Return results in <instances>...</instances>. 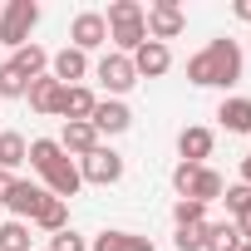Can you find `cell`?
<instances>
[{"instance_id":"obj_1","label":"cell","mask_w":251,"mask_h":251,"mask_svg":"<svg viewBox=\"0 0 251 251\" xmlns=\"http://www.w3.org/2000/svg\"><path fill=\"white\" fill-rule=\"evenodd\" d=\"M241 69H246V59H241V45L236 40H212L202 54H192L187 59V79L197 84V89H231L236 79H241Z\"/></svg>"},{"instance_id":"obj_18","label":"cell","mask_w":251,"mask_h":251,"mask_svg":"<svg viewBox=\"0 0 251 251\" xmlns=\"http://www.w3.org/2000/svg\"><path fill=\"white\" fill-rule=\"evenodd\" d=\"M45 64H50V54H45L40 45H20V50L10 54V69H15L25 84H30V79H40V74H45Z\"/></svg>"},{"instance_id":"obj_23","label":"cell","mask_w":251,"mask_h":251,"mask_svg":"<svg viewBox=\"0 0 251 251\" xmlns=\"http://www.w3.org/2000/svg\"><path fill=\"white\" fill-rule=\"evenodd\" d=\"M35 226H45V231H64V226H69V202L50 197V202L35 212Z\"/></svg>"},{"instance_id":"obj_11","label":"cell","mask_w":251,"mask_h":251,"mask_svg":"<svg viewBox=\"0 0 251 251\" xmlns=\"http://www.w3.org/2000/svg\"><path fill=\"white\" fill-rule=\"evenodd\" d=\"M45 202H50V192H45L40 182H20V177H15V187H10V197H5V207L15 212V222H25V217L35 222V212H40Z\"/></svg>"},{"instance_id":"obj_3","label":"cell","mask_w":251,"mask_h":251,"mask_svg":"<svg viewBox=\"0 0 251 251\" xmlns=\"http://www.w3.org/2000/svg\"><path fill=\"white\" fill-rule=\"evenodd\" d=\"M40 25V5L35 0H10L5 15H0V45H30V30Z\"/></svg>"},{"instance_id":"obj_22","label":"cell","mask_w":251,"mask_h":251,"mask_svg":"<svg viewBox=\"0 0 251 251\" xmlns=\"http://www.w3.org/2000/svg\"><path fill=\"white\" fill-rule=\"evenodd\" d=\"M202 251H241V231H236V222H217V226H207V246Z\"/></svg>"},{"instance_id":"obj_26","label":"cell","mask_w":251,"mask_h":251,"mask_svg":"<svg viewBox=\"0 0 251 251\" xmlns=\"http://www.w3.org/2000/svg\"><path fill=\"white\" fill-rule=\"evenodd\" d=\"M173 222H177V226H197V222H207V207L192 202V197H182V202L173 207Z\"/></svg>"},{"instance_id":"obj_2","label":"cell","mask_w":251,"mask_h":251,"mask_svg":"<svg viewBox=\"0 0 251 251\" xmlns=\"http://www.w3.org/2000/svg\"><path fill=\"white\" fill-rule=\"evenodd\" d=\"M103 25H108V40L118 45V54H133L148 40V25H143V5H138V0H113L108 15H103Z\"/></svg>"},{"instance_id":"obj_21","label":"cell","mask_w":251,"mask_h":251,"mask_svg":"<svg viewBox=\"0 0 251 251\" xmlns=\"http://www.w3.org/2000/svg\"><path fill=\"white\" fill-rule=\"evenodd\" d=\"M25 153H30L25 133H15V128H5V133H0V168H5V173H15V168L25 163Z\"/></svg>"},{"instance_id":"obj_13","label":"cell","mask_w":251,"mask_h":251,"mask_svg":"<svg viewBox=\"0 0 251 251\" xmlns=\"http://www.w3.org/2000/svg\"><path fill=\"white\" fill-rule=\"evenodd\" d=\"M212 128H182V138H177V153H182V163H197V168H207V158H212Z\"/></svg>"},{"instance_id":"obj_32","label":"cell","mask_w":251,"mask_h":251,"mask_svg":"<svg viewBox=\"0 0 251 251\" xmlns=\"http://www.w3.org/2000/svg\"><path fill=\"white\" fill-rule=\"evenodd\" d=\"M236 231H241V241H251V212H241V217H236Z\"/></svg>"},{"instance_id":"obj_14","label":"cell","mask_w":251,"mask_h":251,"mask_svg":"<svg viewBox=\"0 0 251 251\" xmlns=\"http://www.w3.org/2000/svg\"><path fill=\"white\" fill-rule=\"evenodd\" d=\"M50 69H54V79L69 89V84H79V79L89 74V54H84V50H74V45H64V50L50 59Z\"/></svg>"},{"instance_id":"obj_9","label":"cell","mask_w":251,"mask_h":251,"mask_svg":"<svg viewBox=\"0 0 251 251\" xmlns=\"http://www.w3.org/2000/svg\"><path fill=\"white\" fill-rule=\"evenodd\" d=\"M69 40H74V50H99L103 40H108V25H103V15L99 10H79L74 15V25H69Z\"/></svg>"},{"instance_id":"obj_10","label":"cell","mask_w":251,"mask_h":251,"mask_svg":"<svg viewBox=\"0 0 251 251\" xmlns=\"http://www.w3.org/2000/svg\"><path fill=\"white\" fill-rule=\"evenodd\" d=\"M89 123H94V133H128L133 113H128V103H123V99H99Z\"/></svg>"},{"instance_id":"obj_15","label":"cell","mask_w":251,"mask_h":251,"mask_svg":"<svg viewBox=\"0 0 251 251\" xmlns=\"http://www.w3.org/2000/svg\"><path fill=\"white\" fill-rule=\"evenodd\" d=\"M64 153H74V158H89L94 148H99V133H94V123H64V133L54 138Z\"/></svg>"},{"instance_id":"obj_7","label":"cell","mask_w":251,"mask_h":251,"mask_svg":"<svg viewBox=\"0 0 251 251\" xmlns=\"http://www.w3.org/2000/svg\"><path fill=\"white\" fill-rule=\"evenodd\" d=\"M94 74H99V84H103L113 99H118V94H128V89L138 84V74H133V59H128V54H118V50H113V54H103Z\"/></svg>"},{"instance_id":"obj_17","label":"cell","mask_w":251,"mask_h":251,"mask_svg":"<svg viewBox=\"0 0 251 251\" xmlns=\"http://www.w3.org/2000/svg\"><path fill=\"white\" fill-rule=\"evenodd\" d=\"M94 251H158V246L148 236H138V231H99Z\"/></svg>"},{"instance_id":"obj_25","label":"cell","mask_w":251,"mask_h":251,"mask_svg":"<svg viewBox=\"0 0 251 251\" xmlns=\"http://www.w3.org/2000/svg\"><path fill=\"white\" fill-rule=\"evenodd\" d=\"M173 246H177V251H202V246H207V222H197V226H177Z\"/></svg>"},{"instance_id":"obj_12","label":"cell","mask_w":251,"mask_h":251,"mask_svg":"<svg viewBox=\"0 0 251 251\" xmlns=\"http://www.w3.org/2000/svg\"><path fill=\"white\" fill-rule=\"evenodd\" d=\"M25 99H30L35 113H59V103H64V84H59L54 74H40V79H30Z\"/></svg>"},{"instance_id":"obj_34","label":"cell","mask_w":251,"mask_h":251,"mask_svg":"<svg viewBox=\"0 0 251 251\" xmlns=\"http://www.w3.org/2000/svg\"><path fill=\"white\" fill-rule=\"evenodd\" d=\"M241 182L251 187V158H241Z\"/></svg>"},{"instance_id":"obj_29","label":"cell","mask_w":251,"mask_h":251,"mask_svg":"<svg viewBox=\"0 0 251 251\" xmlns=\"http://www.w3.org/2000/svg\"><path fill=\"white\" fill-rule=\"evenodd\" d=\"M50 251H89V246H84V236H74V231L64 226V231L50 236Z\"/></svg>"},{"instance_id":"obj_6","label":"cell","mask_w":251,"mask_h":251,"mask_svg":"<svg viewBox=\"0 0 251 251\" xmlns=\"http://www.w3.org/2000/svg\"><path fill=\"white\" fill-rule=\"evenodd\" d=\"M79 177H84V182H94V187H108V182H118V177H123V158H118L113 148H103V143H99L89 158H79Z\"/></svg>"},{"instance_id":"obj_16","label":"cell","mask_w":251,"mask_h":251,"mask_svg":"<svg viewBox=\"0 0 251 251\" xmlns=\"http://www.w3.org/2000/svg\"><path fill=\"white\" fill-rule=\"evenodd\" d=\"M94 103H99V99H94V89H84V84H69V89H64V103H59V113H64L69 123H89V118H94Z\"/></svg>"},{"instance_id":"obj_5","label":"cell","mask_w":251,"mask_h":251,"mask_svg":"<svg viewBox=\"0 0 251 251\" xmlns=\"http://www.w3.org/2000/svg\"><path fill=\"white\" fill-rule=\"evenodd\" d=\"M40 177H45V192H50V197H59V202H69V197L84 187V177H79V163H69V153L50 158V163L40 168Z\"/></svg>"},{"instance_id":"obj_24","label":"cell","mask_w":251,"mask_h":251,"mask_svg":"<svg viewBox=\"0 0 251 251\" xmlns=\"http://www.w3.org/2000/svg\"><path fill=\"white\" fill-rule=\"evenodd\" d=\"M0 251H30V226L25 222H0Z\"/></svg>"},{"instance_id":"obj_35","label":"cell","mask_w":251,"mask_h":251,"mask_svg":"<svg viewBox=\"0 0 251 251\" xmlns=\"http://www.w3.org/2000/svg\"><path fill=\"white\" fill-rule=\"evenodd\" d=\"M241 251H251V241H241Z\"/></svg>"},{"instance_id":"obj_33","label":"cell","mask_w":251,"mask_h":251,"mask_svg":"<svg viewBox=\"0 0 251 251\" xmlns=\"http://www.w3.org/2000/svg\"><path fill=\"white\" fill-rule=\"evenodd\" d=\"M231 10H236V20H246V25H251V0H236Z\"/></svg>"},{"instance_id":"obj_20","label":"cell","mask_w":251,"mask_h":251,"mask_svg":"<svg viewBox=\"0 0 251 251\" xmlns=\"http://www.w3.org/2000/svg\"><path fill=\"white\" fill-rule=\"evenodd\" d=\"M222 192H226L222 173H212V168H197V173H192V187H187V197H192V202H202V207H207V202H217Z\"/></svg>"},{"instance_id":"obj_4","label":"cell","mask_w":251,"mask_h":251,"mask_svg":"<svg viewBox=\"0 0 251 251\" xmlns=\"http://www.w3.org/2000/svg\"><path fill=\"white\" fill-rule=\"evenodd\" d=\"M143 25H148V40L168 45V40H177V35L187 30V15H182L177 0H158V5H148V10H143Z\"/></svg>"},{"instance_id":"obj_30","label":"cell","mask_w":251,"mask_h":251,"mask_svg":"<svg viewBox=\"0 0 251 251\" xmlns=\"http://www.w3.org/2000/svg\"><path fill=\"white\" fill-rule=\"evenodd\" d=\"M192 173H197V163H177V168H173V187H177L182 197H187V187H192Z\"/></svg>"},{"instance_id":"obj_31","label":"cell","mask_w":251,"mask_h":251,"mask_svg":"<svg viewBox=\"0 0 251 251\" xmlns=\"http://www.w3.org/2000/svg\"><path fill=\"white\" fill-rule=\"evenodd\" d=\"M10 187H15V173H5V168H0V207H5V197H10Z\"/></svg>"},{"instance_id":"obj_27","label":"cell","mask_w":251,"mask_h":251,"mask_svg":"<svg viewBox=\"0 0 251 251\" xmlns=\"http://www.w3.org/2000/svg\"><path fill=\"white\" fill-rule=\"evenodd\" d=\"M25 89H30V84H25V79L10 69V59H5V64H0V99H25Z\"/></svg>"},{"instance_id":"obj_28","label":"cell","mask_w":251,"mask_h":251,"mask_svg":"<svg viewBox=\"0 0 251 251\" xmlns=\"http://www.w3.org/2000/svg\"><path fill=\"white\" fill-rule=\"evenodd\" d=\"M222 202H226V212H231V217H241V212H251V187H246V182H236V187H226V192H222Z\"/></svg>"},{"instance_id":"obj_8","label":"cell","mask_w":251,"mask_h":251,"mask_svg":"<svg viewBox=\"0 0 251 251\" xmlns=\"http://www.w3.org/2000/svg\"><path fill=\"white\" fill-rule=\"evenodd\" d=\"M128 59H133V74H138V79H163V74L173 69V50L158 45V40H143Z\"/></svg>"},{"instance_id":"obj_19","label":"cell","mask_w":251,"mask_h":251,"mask_svg":"<svg viewBox=\"0 0 251 251\" xmlns=\"http://www.w3.org/2000/svg\"><path fill=\"white\" fill-rule=\"evenodd\" d=\"M217 118L226 133H251V99H222Z\"/></svg>"}]
</instances>
